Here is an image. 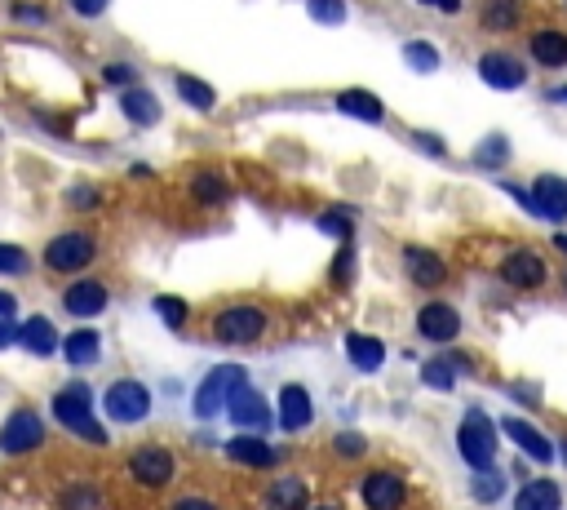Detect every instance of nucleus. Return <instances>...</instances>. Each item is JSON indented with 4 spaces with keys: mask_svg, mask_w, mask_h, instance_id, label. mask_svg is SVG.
I'll list each match as a JSON object with an SVG mask.
<instances>
[{
    "mask_svg": "<svg viewBox=\"0 0 567 510\" xmlns=\"http://www.w3.org/2000/svg\"><path fill=\"white\" fill-rule=\"evenodd\" d=\"M54 417H58L63 431L80 435V440L107 444V426L94 417V404H89V386L85 382H71V386H63V391L54 395Z\"/></svg>",
    "mask_w": 567,
    "mask_h": 510,
    "instance_id": "f257e3e1",
    "label": "nucleus"
},
{
    "mask_svg": "<svg viewBox=\"0 0 567 510\" xmlns=\"http://www.w3.org/2000/svg\"><path fill=\"white\" fill-rule=\"evenodd\" d=\"M457 453L470 471H492L497 466V426L483 408H470L457 426Z\"/></svg>",
    "mask_w": 567,
    "mask_h": 510,
    "instance_id": "f03ea898",
    "label": "nucleus"
},
{
    "mask_svg": "<svg viewBox=\"0 0 567 510\" xmlns=\"http://www.w3.org/2000/svg\"><path fill=\"white\" fill-rule=\"evenodd\" d=\"M266 333V311L253 302H235V306H222L213 315V338L222 346H249Z\"/></svg>",
    "mask_w": 567,
    "mask_h": 510,
    "instance_id": "7ed1b4c3",
    "label": "nucleus"
},
{
    "mask_svg": "<svg viewBox=\"0 0 567 510\" xmlns=\"http://www.w3.org/2000/svg\"><path fill=\"white\" fill-rule=\"evenodd\" d=\"M240 386H249V373H244L240 364H218V369L200 382V391H195V417H200V422H213L218 413H226V400H231Z\"/></svg>",
    "mask_w": 567,
    "mask_h": 510,
    "instance_id": "20e7f679",
    "label": "nucleus"
},
{
    "mask_svg": "<svg viewBox=\"0 0 567 510\" xmlns=\"http://www.w3.org/2000/svg\"><path fill=\"white\" fill-rule=\"evenodd\" d=\"M102 408H107L111 422L120 426H138L151 417V391L142 382H133V377H120V382L107 386V395H102Z\"/></svg>",
    "mask_w": 567,
    "mask_h": 510,
    "instance_id": "39448f33",
    "label": "nucleus"
},
{
    "mask_svg": "<svg viewBox=\"0 0 567 510\" xmlns=\"http://www.w3.org/2000/svg\"><path fill=\"white\" fill-rule=\"evenodd\" d=\"M94 253H98V244L89 231H63V236H54L45 244V267L58 275H71V271H85L94 262Z\"/></svg>",
    "mask_w": 567,
    "mask_h": 510,
    "instance_id": "423d86ee",
    "label": "nucleus"
},
{
    "mask_svg": "<svg viewBox=\"0 0 567 510\" xmlns=\"http://www.w3.org/2000/svg\"><path fill=\"white\" fill-rule=\"evenodd\" d=\"M45 444V422H40L36 408H14L0 426V453L5 457H23V453H36Z\"/></svg>",
    "mask_w": 567,
    "mask_h": 510,
    "instance_id": "0eeeda50",
    "label": "nucleus"
},
{
    "mask_svg": "<svg viewBox=\"0 0 567 510\" xmlns=\"http://www.w3.org/2000/svg\"><path fill=\"white\" fill-rule=\"evenodd\" d=\"M173 471H178V462H173V453L164 444H147L129 457V475L142 488H164L173 479Z\"/></svg>",
    "mask_w": 567,
    "mask_h": 510,
    "instance_id": "6e6552de",
    "label": "nucleus"
},
{
    "mask_svg": "<svg viewBox=\"0 0 567 510\" xmlns=\"http://www.w3.org/2000/svg\"><path fill=\"white\" fill-rule=\"evenodd\" d=\"M532 218H545V222H567V178L559 173H541L532 182Z\"/></svg>",
    "mask_w": 567,
    "mask_h": 510,
    "instance_id": "1a4fd4ad",
    "label": "nucleus"
},
{
    "mask_svg": "<svg viewBox=\"0 0 567 510\" xmlns=\"http://www.w3.org/2000/svg\"><path fill=\"white\" fill-rule=\"evenodd\" d=\"M359 497H364L368 510H399L408 502V484L395 471H373L359 484Z\"/></svg>",
    "mask_w": 567,
    "mask_h": 510,
    "instance_id": "9d476101",
    "label": "nucleus"
},
{
    "mask_svg": "<svg viewBox=\"0 0 567 510\" xmlns=\"http://www.w3.org/2000/svg\"><path fill=\"white\" fill-rule=\"evenodd\" d=\"M63 306L67 315H80V320H94V315H102L111 306V289L98 280H71L67 293H63Z\"/></svg>",
    "mask_w": 567,
    "mask_h": 510,
    "instance_id": "9b49d317",
    "label": "nucleus"
},
{
    "mask_svg": "<svg viewBox=\"0 0 567 510\" xmlns=\"http://www.w3.org/2000/svg\"><path fill=\"white\" fill-rule=\"evenodd\" d=\"M280 431L288 435H297V431H306V426L315 422V404H311V391L306 386H297V382H288L280 386Z\"/></svg>",
    "mask_w": 567,
    "mask_h": 510,
    "instance_id": "f8f14e48",
    "label": "nucleus"
},
{
    "mask_svg": "<svg viewBox=\"0 0 567 510\" xmlns=\"http://www.w3.org/2000/svg\"><path fill=\"white\" fill-rule=\"evenodd\" d=\"M417 333L426 342H452L461 333V315H457V306H448V302H426L417 311Z\"/></svg>",
    "mask_w": 567,
    "mask_h": 510,
    "instance_id": "ddd939ff",
    "label": "nucleus"
},
{
    "mask_svg": "<svg viewBox=\"0 0 567 510\" xmlns=\"http://www.w3.org/2000/svg\"><path fill=\"white\" fill-rule=\"evenodd\" d=\"M226 417H231L235 426H240L244 435H253V431H262L266 422H271V413H266V400L253 391V386H240V391L226 400Z\"/></svg>",
    "mask_w": 567,
    "mask_h": 510,
    "instance_id": "4468645a",
    "label": "nucleus"
},
{
    "mask_svg": "<svg viewBox=\"0 0 567 510\" xmlns=\"http://www.w3.org/2000/svg\"><path fill=\"white\" fill-rule=\"evenodd\" d=\"M479 76H483V85H492V89H519L523 80H528V67H523L514 54L492 49V54L479 58Z\"/></svg>",
    "mask_w": 567,
    "mask_h": 510,
    "instance_id": "2eb2a0df",
    "label": "nucleus"
},
{
    "mask_svg": "<svg viewBox=\"0 0 567 510\" xmlns=\"http://www.w3.org/2000/svg\"><path fill=\"white\" fill-rule=\"evenodd\" d=\"M501 280L514 284V289H541V284H545V262H541V253L514 249L510 258L501 262Z\"/></svg>",
    "mask_w": 567,
    "mask_h": 510,
    "instance_id": "dca6fc26",
    "label": "nucleus"
},
{
    "mask_svg": "<svg viewBox=\"0 0 567 510\" xmlns=\"http://www.w3.org/2000/svg\"><path fill=\"white\" fill-rule=\"evenodd\" d=\"M404 267H408V280L421 284V289H439L448 280V267L435 249H421V244H408L404 249Z\"/></svg>",
    "mask_w": 567,
    "mask_h": 510,
    "instance_id": "f3484780",
    "label": "nucleus"
},
{
    "mask_svg": "<svg viewBox=\"0 0 567 510\" xmlns=\"http://www.w3.org/2000/svg\"><path fill=\"white\" fill-rule=\"evenodd\" d=\"M501 431L510 435L514 448H523V457H532V462H554V457H559V448L545 440V435L536 431L532 422H523V417H505Z\"/></svg>",
    "mask_w": 567,
    "mask_h": 510,
    "instance_id": "a211bd4d",
    "label": "nucleus"
},
{
    "mask_svg": "<svg viewBox=\"0 0 567 510\" xmlns=\"http://www.w3.org/2000/svg\"><path fill=\"white\" fill-rule=\"evenodd\" d=\"M226 457H231V462H240V466H253V471H266V466H275L280 462V453H275L271 444L266 440H257V435H235L231 444H226Z\"/></svg>",
    "mask_w": 567,
    "mask_h": 510,
    "instance_id": "6ab92c4d",
    "label": "nucleus"
},
{
    "mask_svg": "<svg viewBox=\"0 0 567 510\" xmlns=\"http://www.w3.org/2000/svg\"><path fill=\"white\" fill-rule=\"evenodd\" d=\"M266 510H311V497H306V484L297 475H284L275 484H266V497H262Z\"/></svg>",
    "mask_w": 567,
    "mask_h": 510,
    "instance_id": "aec40b11",
    "label": "nucleus"
},
{
    "mask_svg": "<svg viewBox=\"0 0 567 510\" xmlns=\"http://www.w3.org/2000/svg\"><path fill=\"white\" fill-rule=\"evenodd\" d=\"M18 346L45 360V355L63 351V338H58V333H54V324H49L45 315H32V320H27L23 329H18Z\"/></svg>",
    "mask_w": 567,
    "mask_h": 510,
    "instance_id": "412c9836",
    "label": "nucleus"
},
{
    "mask_svg": "<svg viewBox=\"0 0 567 510\" xmlns=\"http://www.w3.org/2000/svg\"><path fill=\"white\" fill-rule=\"evenodd\" d=\"M346 360L355 364L359 373H377L386 364V346L373 333H346Z\"/></svg>",
    "mask_w": 567,
    "mask_h": 510,
    "instance_id": "4be33fe9",
    "label": "nucleus"
},
{
    "mask_svg": "<svg viewBox=\"0 0 567 510\" xmlns=\"http://www.w3.org/2000/svg\"><path fill=\"white\" fill-rule=\"evenodd\" d=\"M514 510H563V488L554 479H528L514 497Z\"/></svg>",
    "mask_w": 567,
    "mask_h": 510,
    "instance_id": "5701e85b",
    "label": "nucleus"
},
{
    "mask_svg": "<svg viewBox=\"0 0 567 510\" xmlns=\"http://www.w3.org/2000/svg\"><path fill=\"white\" fill-rule=\"evenodd\" d=\"M120 111H125L133 125H156L160 120V98L151 94L147 85H129V89H120Z\"/></svg>",
    "mask_w": 567,
    "mask_h": 510,
    "instance_id": "b1692460",
    "label": "nucleus"
},
{
    "mask_svg": "<svg viewBox=\"0 0 567 510\" xmlns=\"http://www.w3.org/2000/svg\"><path fill=\"white\" fill-rule=\"evenodd\" d=\"M337 111H342V116L364 120V125H381V120H386L381 98L368 94V89H346V94H337Z\"/></svg>",
    "mask_w": 567,
    "mask_h": 510,
    "instance_id": "393cba45",
    "label": "nucleus"
},
{
    "mask_svg": "<svg viewBox=\"0 0 567 510\" xmlns=\"http://www.w3.org/2000/svg\"><path fill=\"white\" fill-rule=\"evenodd\" d=\"M102 355V338L94 329H76L71 338H63V360L71 369H89V364H98Z\"/></svg>",
    "mask_w": 567,
    "mask_h": 510,
    "instance_id": "a878e982",
    "label": "nucleus"
},
{
    "mask_svg": "<svg viewBox=\"0 0 567 510\" xmlns=\"http://www.w3.org/2000/svg\"><path fill=\"white\" fill-rule=\"evenodd\" d=\"M173 89H178V98L187 102V107H195V111H213V107H218V89H213L209 80H200V76L178 71V76H173Z\"/></svg>",
    "mask_w": 567,
    "mask_h": 510,
    "instance_id": "bb28decb",
    "label": "nucleus"
},
{
    "mask_svg": "<svg viewBox=\"0 0 567 510\" xmlns=\"http://www.w3.org/2000/svg\"><path fill=\"white\" fill-rule=\"evenodd\" d=\"M528 49L541 67H567V36L563 32H536Z\"/></svg>",
    "mask_w": 567,
    "mask_h": 510,
    "instance_id": "cd10ccee",
    "label": "nucleus"
},
{
    "mask_svg": "<svg viewBox=\"0 0 567 510\" xmlns=\"http://www.w3.org/2000/svg\"><path fill=\"white\" fill-rule=\"evenodd\" d=\"M315 231H324V236L350 244V236H355V209H346V204H333V209H324V213L315 218Z\"/></svg>",
    "mask_w": 567,
    "mask_h": 510,
    "instance_id": "c85d7f7f",
    "label": "nucleus"
},
{
    "mask_svg": "<svg viewBox=\"0 0 567 510\" xmlns=\"http://www.w3.org/2000/svg\"><path fill=\"white\" fill-rule=\"evenodd\" d=\"M191 196H195V204H226V178L222 173H213V169H200L191 178Z\"/></svg>",
    "mask_w": 567,
    "mask_h": 510,
    "instance_id": "c756f323",
    "label": "nucleus"
},
{
    "mask_svg": "<svg viewBox=\"0 0 567 510\" xmlns=\"http://www.w3.org/2000/svg\"><path fill=\"white\" fill-rule=\"evenodd\" d=\"M457 369H470V360H430L426 369H421V382H426L430 391H452V386H457Z\"/></svg>",
    "mask_w": 567,
    "mask_h": 510,
    "instance_id": "7c9ffc66",
    "label": "nucleus"
},
{
    "mask_svg": "<svg viewBox=\"0 0 567 510\" xmlns=\"http://www.w3.org/2000/svg\"><path fill=\"white\" fill-rule=\"evenodd\" d=\"M483 27H488V32H510V27H519V5H514V0H488V5H483Z\"/></svg>",
    "mask_w": 567,
    "mask_h": 510,
    "instance_id": "2f4dec72",
    "label": "nucleus"
},
{
    "mask_svg": "<svg viewBox=\"0 0 567 510\" xmlns=\"http://www.w3.org/2000/svg\"><path fill=\"white\" fill-rule=\"evenodd\" d=\"M501 493H505V475L501 471H474V484H470L474 502L492 506V502H501Z\"/></svg>",
    "mask_w": 567,
    "mask_h": 510,
    "instance_id": "473e14b6",
    "label": "nucleus"
},
{
    "mask_svg": "<svg viewBox=\"0 0 567 510\" xmlns=\"http://www.w3.org/2000/svg\"><path fill=\"white\" fill-rule=\"evenodd\" d=\"M505 156H510V142H505V134H488L479 147H474V165H483V169L505 165Z\"/></svg>",
    "mask_w": 567,
    "mask_h": 510,
    "instance_id": "72a5a7b5",
    "label": "nucleus"
},
{
    "mask_svg": "<svg viewBox=\"0 0 567 510\" xmlns=\"http://www.w3.org/2000/svg\"><path fill=\"white\" fill-rule=\"evenodd\" d=\"M156 315H160V320H164V329H173V333H178L182 329V324H187V302H182V298H173V293H160V298H156Z\"/></svg>",
    "mask_w": 567,
    "mask_h": 510,
    "instance_id": "f704fd0d",
    "label": "nucleus"
},
{
    "mask_svg": "<svg viewBox=\"0 0 567 510\" xmlns=\"http://www.w3.org/2000/svg\"><path fill=\"white\" fill-rule=\"evenodd\" d=\"M404 58L412 71H435L439 67V49L430 45V40H408L404 45Z\"/></svg>",
    "mask_w": 567,
    "mask_h": 510,
    "instance_id": "c9c22d12",
    "label": "nucleus"
},
{
    "mask_svg": "<svg viewBox=\"0 0 567 510\" xmlns=\"http://www.w3.org/2000/svg\"><path fill=\"white\" fill-rule=\"evenodd\" d=\"M306 14L324 27H337L346 23V0H306Z\"/></svg>",
    "mask_w": 567,
    "mask_h": 510,
    "instance_id": "e433bc0d",
    "label": "nucleus"
},
{
    "mask_svg": "<svg viewBox=\"0 0 567 510\" xmlns=\"http://www.w3.org/2000/svg\"><path fill=\"white\" fill-rule=\"evenodd\" d=\"M63 506H67V510H98V488H94V484H76V488H67Z\"/></svg>",
    "mask_w": 567,
    "mask_h": 510,
    "instance_id": "4c0bfd02",
    "label": "nucleus"
},
{
    "mask_svg": "<svg viewBox=\"0 0 567 510\" xmlns=\"http://www.w3.org/2000/svg\"><path fill=\"white\" fill-rule=\"evenodd\" d=\"M98 200H102V187H94V182H80V187H71L67 191V204L71 209H98Z\"/></svg>",
    "mask_w": 567,
    "mask_h": 510,
    "instance_id": "58836bf2",
    "label": "nucleus"
},
{
    "mask_svg": "<svg viewBox=\"0 0 567 510\" xmlns=\"http://www.w3.org/2000/svg\"><path fill=\"white\" fill-rule=\"evenodd\" d=\"M27 271V253L18 244H0V275H23Z\"/></svg>",
    "mask_w": 567,
    "mask_h": 510,
    "instance_id": "ea45409f",
    "label": "nucleus"
},
{
    "mask_svg": "<svg viewBox=\"0 0 567 510\" xmlns=\"http://www.w3.org/2000/svg\"><path fill=\"white\" fill-rule=\"evenodd\" d=\"M102 80H107V85L129 89V85H138V71H133V63H107V67H102Z\"/></svg>",
    "mask_w": 567,
    "mask_h": 510,
    "instance_id": "a19ab883",
    "label": "nucleus"
},
{
    "mask_svg": "<svg viewBox=\"0 0 567 510\" xmlns=\"http://www.w3.org/2000/svg\"><path fill=\"white\" fill-rule=\"evenodd\" d=\"M350 275H355V249H350V244H342V253L333 258V284L342 289V284H350Z\"/></svg>",
    "mask_w": 567,
    "mask_h": 510,
    "instance_id": "79ce46f5",
    "label": "nucleus"
},
{
    "mask_svg": "<svg viewBox=\"0 0 567 510\" xmlns=\"http://www.w3.org/2000/svg\"><path fill=\"white\" fill-rule=\"evenodd\" d=\"M333 448H337V457H364L368 453V440H364V435H355V431H342L333 440Z\"/></svg>",
    "mask_w": 567,
    "mask_h": 510,
    "instance_id": "37998d69",
    "label": "nucleus"
},
{
    "mask_svg": "<svg viewBox=\"0 0 567 510\" xmlns=\"http://www.w3.org/2000/svg\"><path fill=\"white\" fill-rule=\"evenodd\" d=\"M67 5L76 9L80 18H98V14H107V5H111V0H67Z\"/></svg>",
    "mask_w": 567,
    "mask_h": 510,
    "instance_id": "c03bdc74",
    "label": "nucleus"
},
{
    "mask_svg": "<svg viewBox=\"0 0 567 510\" xmlns=\"http://www.w3.org/2000/svg\"><path fill=\"white\" fill-rule=\"evenodd\" d=\"M14 18H18V23H27V27H40L49 14L40 5H14Z\"/></svg>",
    "mask_w": 567,
    "mask_h": 510,
    "instance_id": "a18cd8bd",
    "label": "nucleus"
},
{
    "mask_svg": "<svg viewBox=\"0 0 567 510\" xmlns=\"http://www.w3.org/2000/svg\"><path fill=\"white\" fill-rule=\"evenodd\" d=\"M173 510H222L218 502H209V497H178Z\"/></svg>",
    "mask_w": 567,
    "mask_h": 510,
    "instance_id": "49530a36",
    "label": "nucleus"
},
{
    "mask_svg": "<svg viewBox=\"0 0 567 510\" xmlns=\"http://www.w3.org/2000/svg\"><path fill=\"white\" fill-rule=\"evenodd\" d=\"M18 311V302H14V293H0V320H9V315Z\"/></svg>",
    "mask_w": 567,
    "mask_h": 510,
    "instance_id": "de8ad7c7",
    "label": "nucleus"
},
{
    "mask_svg": "<svg viewBox=\"0 0 567 510\" xmlns=\"http://www.w3.org/2000/svg\"><path fill=\"white\" fill-rule=\"evenodd\" d=\"M421 5H435V9H443V14H457L461 0H421Z\"/></svg>",
    "mask_w": 567,
    "mask_h": 510,
    "instance_id": "09e8293b",
    "label": "nucleus"
},
{
    "mask_svg": "<svg viewBox=\"0 0 567 510\" xmlns=\"http://www.w3.org/2000/svg\"><path fill=\"white\" fill-rule=\"evenodd\" d=\"M9 342H18V333H14V329H9V324H5V320H0V351H5V346H9Z\"/></svg>",
    "mask_w": 567,
    "mask_h": 510,
    "instance_id": "8fccbe9b",
    "label": "nucleus"
},
{
    "mask_svg": "<svg viewBox=\"0 0 567 510\" xmlns=\"http://www.w3.org/2000/svg\"><path fill=\"white\" fill-rule=\"evenodd\" d=\"M421 147L435 151V156H443V142H439V138H426V134H421Z\"/></svg>",
    "mask_w": 567,
    "mask_h": 510,
    "instance_id": "3c124183",
    "label": "nucleus"
},
{
    "mask_svg": "<svg viewBox=\"0 0 567 510\" xmlns=\"http://www.w3.org/2000/svg\"><path fill=\"white\" fill-rule=\"evenodd\" d=\"M554 98H559V102H567V89H554Z\"/></svg>",
    "mask_w": 567,
    "mask_h": 510,
    "instance_id": "603ef678",
    "label": "nucleus"
},
{
    "mask_svg": "<svg viewBox=\"0 0 567 510\" xmlns=\"http://www.w3.org/2000/svg\"><path fill=\"white\" fill-rule=\"evenodd\" d=\"M311 510H342V506H311Z\"/></svg>",
    "mask_w": 567,
    "mask_h": 510,
    "instance_id": "864d4df0",
    "label": "nucleus"
},
{
    "mask_svg": "<svg viewBox=\"0 0 567 510\" xmlns=\"http://www.w3.org/2000/svg\"><path fill=\"white\" fill-rule=\"evenodd\" d=\"M563 462H567V440H563Z\"/></svg>",
    "mask_w": 567,
    "mask_h": 510,
    "instance_id": "5fc2aeb1",
    "label": "nucleus"
}]
</instances>
